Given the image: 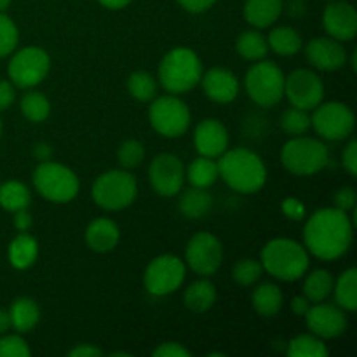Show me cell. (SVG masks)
I'll return each mask as SVG.
<instances>
[{"instance_id":"obj_1","label":"cell","mask_w":357,"mask_h":357,"mask_svg":"<svg viewBox=\"0 0 357 357\" xmlns=\"http://www.w3.org/2000/svg\"><path fill=\"white\" fill-rule=\"evenodd\" d=\"M354 222L338 208H323L310 215L303 227V246L323 261H335L351 250Z\"/></svg>"},{"instance_id":"obj_2","label":"cell","mask_w":357,"mask_h":357,"mask_svg":"<svg viewBox=\"0 0 357 357\" xmlns=\"http://www.w3.org/2000/svg\"><path fill=\"white\" fill-rule=\"evenodd\" d=\"M218 176L239 194H257L267 183V166L257 152L250 149H227L218 157Z\"/></svg>"},{"instance_id":"obj_3","label":"cell","mask_w":357,"mask_h":357,"mask_svg":"<svg viewBox=\"0 0 357 357\" xmlns=\"http://www.w3.org/2000/svg\"><path fill=\"white\" fill-rule=\"evenodd\" d=\"M261 267L279 281L293 282L302 279L310 267V255L303 244L288 237H275L261 250Z\"/></svg>"},{"instance_id":"obj_4","label":"cell","mask_w":357,"mask_h":357,"mask_svg":"<svg viewBox=\"0 0 357 357\" xmlns=\"http://www.w3.org/2000/svg\"><path fill=\"white\" fill-rule=\"evenodd\" d=\"M202 73H204V68H202V61L197 52L194 49L180 45L167 51L166 56L160 59L157 79L167 93L180 96L192 91L201 82Z\"/></svg>"},{"instance_id":"obj_5","label":"cell","mask_w":357,"mask_h":357,"mask_svg":"<svg viewBox=\"0 0 357 357\" xmlns=\"http://www.w3.org/2000/svg\"><path fill=\"white\" fill-rule=\"evenodd\" d=\"M330 162V150L326 143L312 136H291L282 145L281 164L295 176H312L321 173Z\"/></svg>"},{"instance_id":"obj_6","label":"cell","mask_w":357,"mask_h":357,"mask_svg":"<svg viewBox=\"0 0 357 357\" xmlns=\"http://www.w3.org/2000/svg\"><path fill=\"white\" fill-rule=\"evenodd\" d=\"M91 195L105 211H122L135 202L138 181L128 169L105 171L94 181Z\"/></svg>"},{"instance_id":"obj_7","label":"cell","mask_w":357,"mask_h":357,"mask_svg":"<svg viewBox=\"0 0 357 357\" xmlns=\"http://www.w3.org/2000/svg\"><path fill=\"white\" fill-rule=\"evenodd\" d=\"M33 187L47 201L65 204L77 197L80 190V181L70 167L59 162H52L49 159L35 167Z\"/></svg>"},{"instance_id":"obj_8","label":"cell","mask_w":357,"mask_h":357,"mask_svg":"<svg viewBox=\"0 0 357 357\" xmlns=\"http://www.w3.org/2000/svg\"><path fill=\"white\" fill-rule=\"evenodd\" d=\"M284 72L275 63L260 59L246 72L244 87L258 107L271 108L284 98Z\"/></svg>"},{"instance_id":"obj_9","label":"cell","mask_w":357,"mask_h":357,"mask_svg":"<svg viewBox=\"0 0 357 357\" xmlns=\"http://www.w3.org/2000/svg\"><path fill=\"white\" fill-rule=\"evenodd\" d=\"M149 121L164 138H180L190 128V108L176 94L155 96L149 108Z\"/></svg>"},{"instance_id":"obj_10","label":"cell","mask_w":357,"mask_h":357,"mask_svg":"<svg viewBox=\"0 0 357 357\" xmlns=\"http://www.w3.org/2000/svg\"><path fill=\"white\" fill-rule=\"evenodd\" d=\"M51 70V56L38 45H26L10 54L7 75L16 87L31 89L44 82Z\"/></svg>"},{"instance_id":"obj_11","label":"cell","mask_w":357,"mask_h":357,"mask_svg":"<svg viewBox=\"0 0 357 357\" xmlns=\"http://www.w3.org/2000/svg\"><path fill=\"white\" fill-rule=\"evenodd\" d=\"M314 131L326 142H342L351 138L356 128V115L342 101H321L310 117Z\"/></svg>"},{"instance_id":"obj_12","label":"cell","mask_w":357,"mask_h":357,"mask_svg":"<svg viewBox=\"0 0 357 357\" xmlns=\"http://www.w3.org/2000/svg\"><path fill=\"white\" fill-rule=\"evenodd\" d=\"M187 278V265L176 255H159L145 268L143 284L153 296H167L178 291Z\"/></svg>"},{"instance_id":"obj_13","label":"cell","mask_w":357,"mask_h":357,"mask_svg":"<svg viewBox=\"0 0 357 357\" xmlns=\"http://www.w3.org/2000/svg\"><path fill=\"white\" fill-rule=\"evenodd\" d=\"M223 264V246L211 232H199L188 241L185 265L201 278H211Z\"/></svg>"},{"instance_id":"obj_14","label":"cell","mask_w":357,"mask_h":357,"mask_svg":"<svg viewBox=\"0 0 357 357\" xmlns=\"http://www.w3.org/2000/svg\"><path fill=\"white\" fill-rule=\"evenodd\" d=\"M284 96L291 107L310 112L324 100L323 79L314 70H293L284 80Z\"/></svg>"},{"instance_id":"obj_15","label":"cell","mask_w":357,"mask_h":357,"mask_svg":"<svg viewBox=\"0 0 357 357\" xmlns=\"http://www.w3.org/2000/svg\"><path fill=\"white\" fill-rule=\"evenodd\" d=\"M150 185L160 197H174L183 190L185 166L173 153H159L149 167Z\"/></svg>"},{"instance_id":"obj_16","label":"cell","mask_w":357,"mask_h":357,"mask_svg":"<svg viewBox=\"0 0 357 357\" xmlns=\"http://www.w3.org/2000/svg\"><path fill=\"white\" fill-rule=\"evenodd\" d=\"M303 317H305L310 333L323 340H333V338L342 337L349 324L345 310L340 309L337 303L335 305L326 302L312 303Z\"/></svg>"},{"instance_id":"obj_17","label":"cell","mask_w":357,"mask_h":357,"mask_svg":"<svg viewBox=\"0 0 357 357\" xmlns=\"http://www.w3.org/2000/svg\"><path fill=\"white\" fill-rule=\"evenodd\" d=\"M323 28L328 37L340 42L354 40L357 35V13L345 0H331L323 13Z\"/></svg>"},{"instance_id":"obj_18","label":"cell","mask_w":357,"mask_h":357,"mask_svg":"<svg viewBox=\"0 0 357 357\" xmlns=\"http://www.w3.org/2000/svg\"><path fill=\"white\" fill-rule=\"evenodd\" d=\"M307 61L319 72H337L347 65L344 42L331 37H316L305 45Z\"/></svg>"},{"instance_id":"obj_19","label":"cell","mask_w":357,"mask_h":357,"mask_svg":"<svg viewBox=\"0 0 357 357\" xmlns=\"http://www.w3.org/2000/svg\"><path fill=\"white\" fill-rule=\"evenodd\" d=\"M194 145L199 155L218 159L229 149V131L218 119H204L194 131Z\"/></svg>"},{"instance_id":"obj_20","label":"cell","mask_w":357,"mask_h":357,"mask_svg":"<svg viewBox=\"0 0 357 357\" xmlns=\"http://www.w3.org/2000/svg\"><path fill=\"white\" fill-rule=\"evenodd\" d=\"M199 84H202L204 94L215 103H232L239 96V79L236 77V73L222 68V66H215V68H209L208 72L202 73Z\"/></svg>"},{"instance_id":"obj_21","label":"cell","mask_w":357,"mask_h":357,"mask_svg":"<svg viewBox=\"0 0 357 357\" xmlns=\"http://www.w3.org/2000/svg\"><path fill=\"white\" fill-rule=\"evenodd\" d=\"M121 241V229L117 223L110 218H96L87 225L86 229V244L89 250L96 253H108L115 250Z\"/></svg>"},{"instance_id":"obj_22","label":"cell","mask_w":357,"mask_h":357,"mask_svg":"<svg viewBox=\"0 0 357 357\" xmlns=\"http://www.w3.org/2000/svg\"><path fill=\"white\" fill-rule=\"evenodd\" d=\"M284 10V0H246L243 7L244 20L257 30L272 26Z\"/></svg>"},{"instance_id":"obj_23","label":"cell","mask_w":357,"mask_h":357,"mask_svg":"<svg viewBox=\"0 0 357 357\" xmlns=\"http://www.w3.org/2000/svg\"><path fill=\"white\" fill-rule=\"evenodd\" d=\"M10 328L16 330V333H30L40 321V309L37 302L30 296H20L10 303L9 309Z\"/></svg>"},{"instance_id":"obj_24","label":"cell","mask_w":357,"mask_h":357,"mask_svg":"<svg viewBox=\"0 0 357 357\" xmlns=\"http://www.w3.org/2000/svg\"><path fill=\"white\" fill-rule=\"evenodd\" d=\"M9 264L16 271H26L37 261L38 258V243L33 236L28 232H20L9 244L7 250Z\"/></svg>"},{"instance_id":"obj_25","label":"cell","mask_w":357,"mask_h":357,"mask_svg":"<svg viewBox=\"0 0 357 357\" xmlns=\"http://www.w3.org/2000/svg\"><path fill=\"white\" fill-rule=\"evenodd\" d=\"M216 288L209 278H201L187 286L183 293V303L190 312L204 314L215 305Z\"/></svg>"},{"instance_id":"obj_26","label":"cell","mask_w":357,"mask_h":357,"mask_svg":"<svg viewBox=\"0 0 357 357\" xmlns=\"http://www.w3.org/2000/svg\"><path fill=\"white\" fill-rule=\"evenodd\" d=\"M251 303L257 314L264 317H275L282 309L284 303V295H282L281 288L272 282H264V284L257 286L251 295Z\"/></svg>"},{"instance_id":"obj_27","label":"cell","mask_w":357,"mask_h":357,"mask_svg":"<svg viewBox=\"0 0 357 357\" xmlns=\"http://www.w3.org/2000/svg\"><path fill=\"white\" fill-rule=\"evenodd\" d=\"M181 215L188 220H201L211 211L213 208V195L209 194L208 188L190 187L181 194L180 202H178Z\"/></svg>"},{"instance_id":"obj_28","label":"cell","mask_w":357,"mask_h":357,"mask_svg":"<svg viewBox=\"0 0 357 357\" xmlns=\"http://www.w3.org/2000/svg\"><path fill=\"white\" fill-rule=\"evenodd\" d=\"M268 51H274L278 56H295L302 51L303 38L298 30L293 26H275L267 37Z\"/></svg>"},{"instance_id":"obj_29","label":"cell","mask_w":357,"mask_h":357,"mask_svg":"<svg viewBox=\"0 0 357 357\" xmlns=\"http://www.w3.org/2000/svg\"><path fill=\"white\" fill-rule=\"evenodd\" d=\"M303 278H305V281H303V296L310 303L326 302V298H330L335 284V279L330 272L324 271V268H316V271L309 272Z\"/></svg>"},{"instance_id":"obj_30","label":"cell","mask_w":357,"mask_h":357,"mask_svg":"<svg viewBox=\"0 0 357 357\" xmlns=\"http://www.w3.org/2000/svg\"><path fill=\"white\" fill-rule=\"evenodd\" d=\"M218 162L216 159L199 155L185 169V180H188L190 187L209 188L218 180Z\"/></svg>"},{"instance_id":"obj_31","label":"cell","mask_w":357,"mask_h":357,"mask_svg":"<svg viewBox=\"0 0 357 357\" xmlns=\"http://www.w3.org/2000/svg\"><path fill=\"white\" fill-rule=\"evenodd\" d=\"M335 302L345 312H354L357 309V268L351 267L342 272L333 284Z\"/></svg>"},{"instance_id":"obj_32","label":"cell","mask_w":357,"mask_h":357,"mask_svg":"<svg viewBox=\"0 0 357 357\" xmlns=\"http://www.w3.org/2000/svg\"><path fill=\"white\" fill-rule=\"evenodd\" d=\"M31 202V192L23 181L9 180L0 185V208L9 213L28 209Z\"/></svg>"},{"instance_id":"obj_33","label":"cell","mask_w":357,"mask_h":357,"mask_svg":"<svg viewBox=\"0 0 357 357\" xmlns=\"http://www.w3.org/2000/svg\"><path fill=\"white\" fill-rule=\"evenodd\" d=\"M236 51L248 61H260L268 54L267 37L261 35L257 28L243 31L236 40Z\"/></svg>"},{"instance_id":"obj_34","label":"cell","mask_w":357,"mask_h":357,"mask_svg":"<svg viewBox=\"0 0 357 357\" xmlns=\"http://www.w3.org/2000/svg\"><path fill=\"white\" fill-rule=\"evenodd\" d=\"M289 357H326L330 354L323 338L316 337L314 333L296 335L288 344Z\"/></svg>"},{"instance_id":"obj_35","label":"cell","mask_w":357,"mask_h":357,"mask_svg":"<svg viewBox=\"0 0 357 357\" xmlns=\"http://www.w3.org/2000/svg\"><path fill=\"white\" fill-rule=\"evenodd\" d=\"M157 89H159V82L155 77L149 72H132L128 79V91L135 100L142 101V103H149L157 96Z\"/></svg>"},{"instance_id":"obj_36","label":"cell","mask_w":357,"mask_h":357,"mask_svg":"<svg viewBox=\"0 0 357 357\" xmlns=\"http://www.w3.org/2000/svg\"><path fill=\"white\" fill-rule=\"evenodd\" d=\"M21 114L28 119L30 122H44L45 119L51 114V101L47 100V96H44L42 93L37 91H30V93L24 94L20 101Z\"/></svg>"},{"instance_id":"obj_37","label":"cell","mask_w":357,"mask_h":357,"mask_svg":"<svg viewBox=\"0 0 357 357\" xmlns=\"http://www.w3.org/2000/svg\"><path fill=\"white\" fill-rule=\"evenodd\" d=\"M261 275H264L261 261L255 260V258H241L232 268V279L243 288L255 286L260 281Z\"/></svg>"},{"instance_id":"obj_38","label":"cell","mask_w":357,"mask_h":357,"mask_svg":"<svg viewBox=\"0 0 357 357\" xmlns=\"http://www.w3.org/2000/svg\"><path fill=\"white\" fill-rule=\"evenodd\" d=\"M312 128L310 124V115L305 110L291 107L282 112L281 115V129L289 136H302Z\"/></svg>"},{"instance_id":"obj_39","label":"cell","mask_w":357,"mask_h":357,"mask_svg":"<svg viewBox=\"0 0 357 357\" xmlns=\"http://www.w3.org/2000/svg\"><path fill=\"white\" fill-rule=\"evenodd\" d=\"M20 44V30L13 17L6 13H0V58L13 54Z\"/></svg>"},{"instance_id":"obj_40","label":"cell","mask_w":357,"mask_h":357,"mask_svg":"<svg viewBox=\"0 0 357 357\" xmlns=\"http://www.w3.org/2000/svg\"><path fill=\"white\" fill-rule=\"evenodd\" d=\"M145 159V146L138 139H126L117 150V160L122 169H136Z\"/></svg>"},{"instance_id":"obj_41","label":"cell","mask_w":357,"mask_h":357,"mask_svg":"<svg viewBox=\"0 0 357 357\" xmlns=\"http://www.w3.org/2000/svg\"><path fill=\"white\" fill-rule=\"evenodd\" d=\"M31 351L21 333L0 335V357H30Z\"/></svg>"},{"instance_id":"obj_42","label":"cell","mask_w":357,"mask_h":357,"mask_svg":"<svg viewBox=\"0 0 357 357\" xmlns=\"http://www.w3.org/2000/svg\"><path fill=\"white\" fill-rule=\"evenodd\" d=\"M281 211L286 218L293 220V222H302L305 218V204L296 197L282 199Z\"/></svg>"},{"instance_id":"obj_43","label":"cell","mask_w":357,"mask_h":357,"mask_svg":"<svg viewBox=\"0 0 357 357\" xmlns=\"http://www.w3.org/2000/svg\"><path fill=\"white\" fill-rule=\"evenodd\" d=\"M333 202H335V208L342 209V211H345V213L354 211L356 202H357L356 190L352 187L338 188L333 195Z\"/></svg>"},{"instance_id":"obj_44","label":"cell","mask_w":357,"mask_h":357,"mask_svg":"<svg viewBox=\"0 0 357 357\" xmlns=\"http://www.w3.org/2000/svg\"><path fill=\"white\" fill-rule=\"evenodd\" d=\"M192 352L178 342H164L153 351V357H190Z\"/></svg>"},{"instance_id":"obj_45","label":"cell","mask_w":357,"mask_h":357,"mask_svg":"<svg viewBox=\"0 0 357 357\" xmlns=\"http://www.w3.org/2000/svg\"><path fill=\"white\" fill-rule=\"evenodd\" d=\"M342 164H344V169L351 174L352 178L357 176V142L351 139L345 146L344 153H342Z\"/></svg>"},{"instance_id":"obj_46","label":"cell","mask_w":357,"mask_h":357,"mask_svg":"<svg viewBox=\"0 0 357 357\" xmlns=\"http://www.w3.org/2000/svg\"><path fill=\"white\" fill-rule=\"evenodd\" d=\"M16 100V86L10 80H0V112L13 107Z\"/></svg>"},{"instance_id":"obj_47","label":"cell","mask_w":357,"mask_h":357,"mask_svg":"<svg viewBox=\"0 0 357 357\" xmlns=\"http://www.w3.org/2000/svg\"><path fill=\"white\" fill-rule=\"evenodd\" d=\"M187 13L190 14H201L211 9L216 3V0H176Z\"/></svg>"},{"instance_id":"obj_48","label":"cell","mask_w":357,"mask_h":357,"mask_svg":"<svg viewBox=\"0 0 357 357\" xmlns=\"http://www.w3.org/2000/svg\"><path fill=\"white\" fill-rule=\"evenodd\" d=\"M70 357H100L103 356V351L93 344H80L75 345L72 351L68 352Z\"/></svg>"},{"instance_id":"obj_49","label":"cell","mask_w":357,"mask_h":357,"mask_svg":"<svg viewBox=\"0 0 357 357\" xmlns=\"http://www.w3.org/2000/svg\"><path fill=\"white\" fill-rule=\"evenodd\" d=\"M31 225H33V218H31L28 209H20V211L14 213V227H16L17 232H28Z\"/></svg>"},{"instance_id":"obj_50","label":"cell","mask_w":357,"mask_h":357,"mask_svg":"<svg viewBox=\"0 0 357 357\" xmlns=\"http://www.w3.org/2000/svg\"><path fill=\"white\" fill-rule=\"evenodd\" d=\"M309 307H310V302L303 295L295 296V298L291 300V310L293 314H296V316H305Z\"/></svg>"},{"instance_id":"obj_51","label":"cell","mask_w":357,"mask_h":357,"mask_svg":"<svg viewBox=\"0 0 357 357\" xmlns=\"http://www.w3.org/2000/svg\"><path fill=\"white\" fill-rule=\"evenodd\" d=\"M33 155L37 157L40 162H44V160H49L52 155V149L51 145H47V143H37V145L33 146Z\"/></svg>"},{"instance_id":"obj_52","label":"cell","mask_w":357,"mask_h":357,"mask_svg":"<svg viewBox=\"0 0 357 357\" xmlns=\"http://www.w3.org/2000/svg\"><path fill=\"white\" fill-rule=\"evenodd\" d=\"M288 10L293 17H302L305 14L307 6L303 0H289L288 3Z\"/></svg>"},{"instance_id":"obj_53","label":"cell","mask_w":357,"mask_h":357,"mask_svg":"<svg viewBox=\"0 0 357 357\" xmlns=\"http://www.w3.org/2000/svg\"><path fill=\"white\" fill-rule=\"evenodd\" d=\"M98 2H100L103 7H107V9L119 10V9H124V7H128L132 0H98Z\"/></svg>"},{"instance_id":"obj_54","label":"cell","mask_w":357,"mask_h":357,"mask_svg":"<svg viewBox=\"0 0 357 357\" xmlns=\"http://www.w3.org/2000/svg\"><path fill=\"white\" fill-rule=\"evenodd\" d=\"M10 330V317H9V310L0 309V335L9 333Z\"/></svg>"},{"instance_id":"obj_55","label":"cell","mask_w":357,"mask_h":357,"mask_svg":"<svg viewBox=\"0 0 357 357\" xmlns=\"http://www.w3.org/2000/svg\"><path fill=\"white\" fill-rule=\"evenodd\" d=\"M10 3H13V0H0V13H6L10 7Z\"/></svg>"},{"instance_id":"obj_56","label":"cell","mask_w":357,"mask_h":357,"mask_svg":"<svg viewBox=\"0 0 357 357\" xmlns=\"http://www.w3.org/2000/svg\"><path fill=\"white\" fill-rule=\"evenodd\" d=\"M356 63H357V52L354 51L351 56V68L354 70V72H356Z\"/></svg>"},{"instance_id":"obj_57","label":"cell","mask_w":357,"mask_h":357,"mask_svg":"<svg viewBox=\"0 0 357 357\" xmlns=\"http://www.w3.org/2000/svg\"><path fill=\"white\" fill-rule=\"evenodd\" d=\"M0 138H2V119H0Z\"/></svg>"}]
</instances>
